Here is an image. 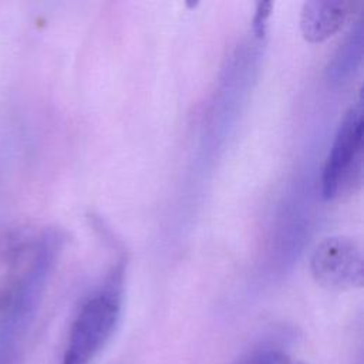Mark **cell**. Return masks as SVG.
I'll return each mask as SVG.
<instances>
[{
	"instance_id": "cell-1",
	"label": "cell",
	"mask_w": 364,
	"mask_h": 364,
	"mask_svg": "<svg viewBox=\"0 0 364 364\" xmlns=\"http://www.w3.org/2000/svg\"><path fill=\"white\" fill-rule=\"evenodd\" d=\"M58 230L43 233L30 266L11 293L0 318V364H23L28 333L40 309L48 279L60 255Z\"/></svg>"
},
{
	"instance_id": "cell-2",
	"label": "cell",
	"mask_w": 364,
	"mask_h": 364,
	"mask_svg": "<svg viewBox=\"0 0 364 364\" xmlns=\"http://www.w3.org/2000/svg\"><path fill=\"white\" fill-rule=\"evenodd\" d=\"M122 264H118L105 283L81 303L58 364H91L109 343L122 313Z\"/></svg>"
},
{
	"instance_id": "cell-3",
	"label": "cell",
	"mask_w": 364,
	"mask_h": 364,
	"mask_svg": "<svg viewBox=\"0 0 364 364\" xmlns=\"http://www.w3.org/2000/svg\"><path fill=\"white\" fill-rule=\"evenodd\" d=\"M363 158V101L351 105L340 121L321 173V193L333 199L361 171Z\"/></svg>"
},
{
	"instance_id": "cell-4",
	"label": "cell",
	"mask_w": 364,
	"mask_h": 364,
	"mask_svg": "<svg viewBox=\"0 0 364 364\" xmlns=\"http://www.w3.org/2000/svg\"><path fill=\"white\" fill-rule=\"evenodd\" d=\"M314 280L331 290H348L363 284V255L360 246L347 236L324 237L310 256Z\"/></svg>"
},
{
	"instance_id": "cell-5",
	"label": "cell",
	"mask_w": 364,
	"mask_h": 364,
	"mask_svg": "<svg viewBox=\"0 0 364 364\" xmlns=\"http://www.w3.org/2000/svg\"><path fill=\"white\" fill-rule=\"evenodd\" d=\"M350 1L313 0L306 1L300 16V30L309 43H321L334 36L348 18Z\"/></svg>"
},
{
	"instance_id": "cell-6",
	"label": "cell",
	"mask_w": 364,
	"mask_h": 364,
	"mask_svg": "<svg viewBox=\"0 0 364 364\" xmlns=\"http://www.w3.org/2000/svg\"><path fill=\"white\" fill-rule=\"evenodd\" d=\"M364 24L358 20L344 41L340 44L326 68V77L333 84L348 81L358 70L363 60Z\"/></svg>"
},
{
	"instance_id": "cell-7",
	"label": "cell",
	"mask_w": 364,
	"mask_h": 364,
	"mask_svg": "<svg viewBox=\"0 0 364 364\" xmlns=\"http://www.w3.org/2000/svg\"><path fill=\"white\" fill-rule=\"evenodd\" d=\"M272 11V3L270 1H263V3H257V9L253 17V31L256 34V37L262 38L266 34V28H267V18L270 16Z\"/></svg>"
},
{
	"instance_id": "cell-8",
	"label": "cell",
	"mask_w": 364,
	"mask_h": 364,
	"mask_svg": "<svg viewBox=\"0 0 364 364\" xmlns=\"http://www.w3.org/2000/svg\"><path fill=\"white\" fill-rule=\"evenodd\" d=\"M279 355L280 354L276 351H260L249 355L246 360L240 361L239 364H277Z\"/></svg>"
},
{
	"instance_id": "cell-9",
	"label": "cell",
	"mask_w": 364,
	"mask_h": 364,
	"mask_svg": "<svg viewBox=\"0 0 364 364\" xmlns=\"http://www.w3.org/2000/svg\"><path fill=\"white\" fill-rule=\"evenodd\" d=\"M277 364H303V363H299V361H291V360L286 358L284 355H280V357H279V361H277Z\"/></svg>"
},
{
	"instance_id": "cell-10",
	"label": "cell",
	"mask_w": 364,
	"mask_h": 364,
	"mask_svg": "<svg viewBox=\"0 0 364 364\" xmlns=\"http://www.w3.org/2000/svg\"><path fill=\"white\" fill-rule=\"evenodd\" d=\"M0 301H1V294H0Z\"/></svg>"
}]
</instances>
